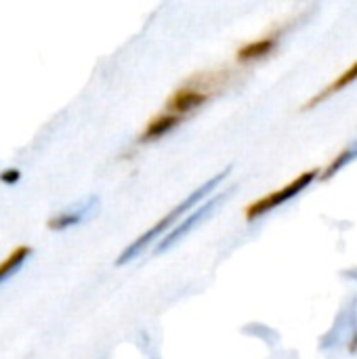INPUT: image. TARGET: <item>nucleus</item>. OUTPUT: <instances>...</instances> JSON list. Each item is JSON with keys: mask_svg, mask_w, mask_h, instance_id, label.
<instances>
[{"mask_svg": "<svg viewBox=\"0 0 357 359\" xmlns=\"http://www.w3.org/2000/svg\"><path fill=\"white\" fill-rule=\"evenodd\" d=\"M95 202H97V200L88 202L86 206H82V208H78V210L61 212V215L50 217V219H48V223H46V227H48V229H53V231H63V229H67V227H72V225H78V223L84 219V215L88 212V208H90Z\"/></svg>", "mask_w": 357, "mask_h": 359, "instance_id": "7", "label": "nucleus"}, {"mask_svg": "<svg viewBox=\"0 0 357 359\" xmlns=\"http://www.w3.org/2000/svg\"><path fill=\"white\" fill-rule=\"evenodd\" d=\"M227 175H229V168H225L223 172L215 175V177H213L208 183H204L200 189H196V191H194V194H191L187 200H183L179 206H175V210H173V212H168V215H166V217H164V219H162L158 225H154L149 231H145V233H143L139 240H135V242H133V244H130V246H128V248H126L122 255H120V259L116 261V265H126L130 259H135V257H137V255H139V252H141V250H143V248H145L149 242H151V240H156V238H158L162 231H166V229H168L173 223H177V221H179V217H183L187 210H191V208H194L198 202H204V198H206V196H208V194H210V191H213V189H215V187H217V185H219V183L225 179V177H227Z\"/></svg>", "mask_w": 357, "mask_h": 359, "instance_id": "1", "label": "nucleus"}, {"mask_svg": "<svg viewBox=\"0 0 357 359\" xmlns=\"http://www.w3.org/2000/svg\"><path fill=\"white\" fill-rule=\"evenodd\" d=\"M29 255H32V248L29 246H17L15 250H11L8 257L0 263V282H4L8 276H13L25 263V259Z\"/></svg>", "mask_w": 357, "mask_h": 359, "instance_id": "8", "label": "nucleus"}, {"mask_svg": "<svg viewBox=\"0 0 357 359\" xmlns=\"http://www.w3.org/2000/svg\"><path fill=\"white\" fill-rule=\"evenodd\" d=\"M225 196H227V194H221V196H217V198H213V200L204 202V204H202V206H200V208H198V210H196L194 215L185 217V221H183V223H181L179 227H175V229H173V231H170V233H168V236H166V238H164L162 242H160L158 250H160V252H164V250H166L168 246H173V244H175L177 240H181V238H183L185 233H189V231H191V229H194V227H196V225H198L200 221H204V219H206V217L210 215V210H213V208H215V206H217V204H219V202H221V200H223Z\"/></svg>", "mask_w": 357, "mask_h": 359, "instance_id": "4", "label": "nucleus"}, {"mask_svg": "<svg viewBox=\"0 0 357 359\" xmlns=\"http://www.w3.org/2000/svg\"><path fill=\"white\" fill-rule=\"evenodd\" d=\"M229 78V72H208L204 76H198L189 82H185V86H181L166 103V109L170 114L183 116L194 111L196 107H200L202 103L208 101V97L213 95L215 88L223 86Z\"/></svg>", "mask_w": 357, "mask_h": 359, "instance_id": "2", "label": "nucleus"}, {"mask_svg": "<svg viewBox=\"0 0 357 359\" xmlns=\"http://www.w3.org/2000/svg\"><path fill=\"white\" fill-rule=\"evenodd\" d=\"M278 40H280V32L267 34V36H263L261 40H257V42H250V44L242 46V48L238 50V59H240V61H244V63H246V61L261 59V57L269 55V53L278 46Z\"/></svg>", "mask_w": 357, "mask_h": 359, "instance_id": "5", "label": "nucleus"}, {"mask_svg": "<svg viewBox=\"0 0 357 359\" xmlns=\"http://www.w3.org/2000/svg\"><path fill=\"white\" fill-rule=\"evenodd\" d=\"M19 179H21L19 168H4L0 172V183H4V185H15V183H19Z\"/></svg>", "mask_w": 357, "mask_h": 359, "instance_id": "11", "label": "nucleus"}, {"mask_svg": "<svg viewBox=\"0 0 357 359\" xmlns=\"http://www.w3.org/2000/svg\"><path fill=\"white\" fill-rule=\"evenodd\" d=\"M353 80H357V61L351 65V67H349V69H347V72H345V74H343V76H339V78H337V80H335V82L324 90V93H320L318 97H314V99H311V103H307L305 107L309 109V107H314V105L322 103L324 99H328V97H330V95H335L337 90H341V88L349 86Z\"/></svg>", "mask_w": 357, "mask_h": 359, "instance_id": "9", "label": "nucleus"}, {"mask_svg": "<svg viewBox=\"0 0 357 359\" xmlns=\"http://www.w3.org/2000/svg\"><path fill=\"white\" fill-rule=\"evenodd\" d=\"M181 116H177V114H164V116H158V118H154L149 124H147V128L143 130V137H141V141L143 143H147V141H156V139H160L162 135H166V133H170L173 128H177L179 124H181Z\"/></svg>", "mask_w": 357, "mask_h": 359, "instance_id": "6", "label": "nucleus"}, {"mask_svg": "<svg viewBox=\"0 0 357 359\" xmlns=\"http://www.w3.org/2000/svg\"><path fill=\"white\" fill-rule=\"evenodd\" d=\"M316 175H318V170L303 172V175H301L299 179H295L290 185H284L282 189H278V191H274V194L261 198L259 202L250 204V206L246 208V219H248V221H255V219H259L261 215L269 212L271 208H278V206H282L284 202L292 200L297 194H301V191L316 179Z\"/></svg>", "mask_w": 357, "mask_h": 359, "instance_id": "3", "label": "nucleus"}, {"mask_svg": "<svg viewBox=\"0 0 357 359\" xmlns=\"http://www.w3.org/2000/svg\"><path fill=\"white\" fill-rule=\"evenodd\" d=\"M356 156H357V145H351L349 149L341 151V156H339V158H337V160H335V162H332V164L328 166V170H326V172H324L322 177H324V179H330V177H332V175H335L337 170H341V168H343V166H345L347 162H351V160H353Z\"/></svg>", "mask_w": 357, "mask_h": 359, "instance_id": "10", "label": "nucleus"}]
</instances>
